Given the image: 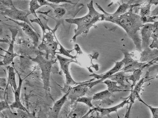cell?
I'll return each instance as SVG.
<instances>
[{
    "instance_id": "7402d4cb",
    "label": "cell",
    "mask_w": 158,
    "mask_h": 118,
    "mask_svg": "<svg viewBox=\"0 0 158 118\" xmlns=\"http://www.w3.org/2000/svg\"><path fill=\"white\" fill-rule=\"evenodd\" d=\"M141 69V68L137 69L133 71L132 74L127 76L128 81L129 80L131 81L132 82L131 86V89H133V86L135 85L137 81L139 80L140 76L142 73Z\"/></svg>"
},
{
    "instance_id": "7c38bea8",
    "label": "cell",
    "mask_w": 158,
    "mask_h": 118,
    "mask_svg": "<svg viewBox=\"0 0 158 118\" xmlns=\"http://www.w3.org/2000/svg\"><path fill=\"white\" fill-rule=\"evenodd\" d=\"M71 87L70 86L66 93L60 99L56 101L54 105L49 111V117L51 118H58L61 108L67 101L68 96Z\"/></svg>"
},
{
    "instance_id": "30bf717a",
    "label": "cell",
    "mask_w": 158,
    "mask_h": 118,
    "mask_svg": "<svg viewBox=\"0 0 158 118\" xmlns=\"http://www.w3.org/2000/svg\"><path fill=\"white\" fill-rule=\"evenodd\" d=\"M152 24H144L140 29L142 50L149 47L152 42L151 38L152 33Z\"/></svg>"
},
{
    "instance_id": "83f0119b",
    "label": "cell",
    "mask_w": 158,
    "mask_h": 118,
    "mask_svg": "<svg viewBox=\"0 0 158 118\" xmlns=\"http://www.w3.org/2000/svg\"><path fill=\"white\" fill-rule=\"evenodd\" d=\"M151 38L152 39V42L156 41L158 38V20L152 24V33Z\"/></svg>"
},
{
    "instance_id": "ac0fdd59",
    "label": "cell",
    "mask_w": 158,
    "mask_h": 118,
    "mask_svg": "<svg viewBox=\"0 0 158 118\" xmlns=\"http://www.w3.org/2000/svg\"><path fill=\"white\" fill-rule=\"evenodd\" d=\"M117 72L116 71L109 72V71L102 74L100 75H98L95 73H93L89 75L90 76L94 77L95 79L97 78L98 79H100L97 81H90L87 83V86L89 88V89L91 88L94 86L99 84L101 83L104 80L108 78L110 76L113 75L114 73Z\"/></svg>"
},
{
    "instance_id": "d6986e66",
    "label": "cell",
    "mask_w": 158,
    "mask_h": 118,
    "mask_svg": "<svg viewBox=\"0 0 158 118\" xmlns=\"http://www.w3.org/2000/svg\"><path fill=\"white\" fill-rule=\"evenodd\" d=\"M101 83H104L106 85L108 90L112 94L116 92L127 91L125 89L129 86L127 85L124 86H117V83L116 81L109 80H107Z\"/></svg>"
},
{
    "instance_id": "cb8c5ba5",
    "label": "cell",
    "mask_w": 158,
    "mask_h": 118,
    "mask_svg": "<svg viewBox=\"0 0 158 118\" xmlns=\"http://www.w3.org/2000/svg\"><path fill=\"white\" fill-rule=\"evenodd\" d=\"M137 92L133 89H131V94L128 97L129 100V106L127 110L125 118L129 117L131 109L132 104L135 102V100L136 98Z\"/></svg>"
},
{
    "instance_id": "4dcf8cb0",
    "label": "cell",
    "mask_w": 158,
    "mask_h": 118,
    "mask_svg": "<svg viewBox=\"0 0 158 118\" xmlns=\"http://www.w3.org/2000/svg\"><path fill=\"white\" fill-rule=\"evenodd\" d=\"M37 1L41 6H49L53 9L56 7V5L54 4L50 3L47 0H37Z\"/></svg>"
},
{
    "instance_id": "1f68e13d",
    "label": "cell",
    "mask_w": 158,
    "mask_h": 118,
    "mask_svg": "<svg viewBox=\"0 0 158 118\" xmlns=\"http://www.w3.org/2000/svg\"><path fill=\"white\" fill-rule=\"evenodd\" d=\"M10 108L9 105L6 100L1 101L0 102V111L1 112L2 110Z\"/></svg>"
},
{
    "instance_id": "f35d334b",
    "label": "cell",
    "mask_w": 158,
    "mask_h": 118,
    "mask_svg": "<svg viewBox=\"0 0 158 118\" xmlns=\"http://www.w3.org/2000/svg\"><path fill=\"white\" fill-rule=\"evenodd\" d=\"M158 69V63L157 64L150 67L148 69L149 72Z\"/></svg>"
},
{
    "instance_id": "8d00e7d4",
    "label": "cell",
    "mask_w": 158,
    "mask_h": 118,
    "mask_svg": "<svg viewBox=\"0 0 158 118\" xmlns=\"http://www.w3.org/2000/svg\"><path fill=\"white\" fill-rule=\"evenodd\" d=\"M147 2H148L152 5L155 6L158 5V0H147Z\"/></svg>"
},
{
    "instance_id": "44dd1931",
    "label": "cell",
    "mask_w": 158,
    "mask_h": 118,
    "mask_svg": "<svg viewBox=\"0 0 158 118\" xmlns=\"http://www.w3.org/2000/svg\"><path fill=\"white\" fill-rule=\"evenodd\" d=\"M125 72L123 71L118 72L114 74H113L108 78L111 80L116 81L117 84L120 85L124 86L125 81L129 83L127 79V76L125 75Z\"/></svg>"
},
{
    "instance_id": "ba28073f",
    "label": "cell",
    "mask_w": 158,
    "mask_h": 118,
    "mask_svg": "<svg viewBox=\"0 0 158 118\" xmlns=\"http://www.w3.org/2000/svg\"><path fill=\"white\" fill-rule=\"evenodd\" d=\"M95 79L94 78L90 80L83 82L75 87L71 88L68 96V98L70 100L71 105L73 104L78 98L85 95L89 89L87 86V83L93 81Z\"/></svg>"
},
{
    "instance_id": "f546056e",
    "label": "cell",
    "mask_w": 158,
    "mask_h": 118,
    "mask_svg": "<svg viewBox=\"0 0 158 118\" xmlns=\"http://www.w3.org/2000/svg\"><path fill=\"white\" fill-rule=\"evenodd\" d=\"M50 3L58 4L60 3H69L73 5H76L77 2H73L70 0H47Z\"/></svg>"
},
{
    "instance_id": "836d02e7",
    "label": "cell",
    "mask_w": 158,
    "mask_h": 118,
    "mask_svg": "<svg viewBox=\"0 0 158 118\" xmlns=\"http://www.w3.org/2000/svg\"><path fill=\"white\" fill-rule=\"evenodd\" d=\"M74 50H75L77 52V55L78 54H83V53L82 52V51L81 50L79 45L77 44H76L75 45L74 48V49L71 50H69V52L70 53Z\"/></svg>"
},
{
    "instance_id": "7a4b0ae2",
    "label": "cell",
    "mask_w": 158,
    "mask_h": 118,
    "mask_svg": "<svg viewBox=\"0 0 158 118\" xmlns=\"http://www.w3.org/2000/svg\"><path fill=\"white\" fill-rule=\"evenodd\" d=\"M89 11L85 16L77 18H68L65 19L68 23L75 24L77 28L74 31V35L71 41L75 42L77 37L81 34L87 35L90 29L92 27H97L95 23L98 21L104 20V14H100L96 10L93 5V1L87 4Z\"/></svg>"
},
{
    "instance_id": "9c48e42d",
    "label": "cell",
    "mask_w": 158,
    "mask_h": 118,
    "mask_svg": "<svg viewBox=\"0 0 158 118\" xmlns=\"http://www.w3.org/2000/svg\"><path fill=\"white\" fill-rule=\"evenodd\" d=\"M5 17L7 19V20L12 21L20 26L25 33L31 40L35 47L38 46L40 38V35L30 25L25 22H19L5 16Z\"/></svg>"
},
{
    "instance_id": "e575fe53",
    "label": "cell",
    "mask_w": 158,
    "mask_h": 118,
    "mask_svg": "<svg viewBox=\"0 0 158 118\" xmlns=\"http://www.w3.org/2000/svg\"><path fill=\"white\" fill-rule=\"evenodd\" d=\"M149 47L152 49L155 48L158 49V38L156 41L152 42Z\"/></svg>"
},
{
    "instance_id": "8992f818",
    "label": "cell",
    "mask_w": 158,
    "mask_h": 118,
    "mask_svg": "<svg viewBox=\"0 0 158 118\" xmlns=\"http://www.w3.org/2000/svg\"><path fill=\"white\" fill-rule=\"evenodd\" d=\"M124 54V57L122 60L124 63L123 67L119 71H123L125 73L133 72L135 69L141 68L147 62H139L133 58V54L129 53L127 51L122 49H121Z\"/></svg>"
},
{
    "instance_id": "9a60e30c",
    "label": "cell",
    "mask_w": 158,
    "mask_h": 118,
    "mask_svg": "<svg viewBox=\"0 0 158 118\" xmlns=\"http://www.w3.org/2000/svg\"><path fill=\"white\" fill-rule=\"evenodd\" d=\"M158 57V49L147 47L140 53L139 61L141 62H148Z\"/></svg>"
},
{
    "instance_id": "4316f807",
    "label": "cell",
    "mask_w": 158,
    "mask_h": 118,
    "mask_svg": "<svg viewBox=\"0 0 158 118\" xmlns=\"http://www.w3.org/2000/svg\"><path fill=\"white\" fill-rule=\"evenodd\" d=\"M93 100V97H81L78 98L76 101L81 103H83L86 104L89 108H94V107L91 103Z\"/></svg>"
},
{
    "instance_id": "603a6c76",
    "label": "cell",
    "mask_w": 158,
    "mask_h": 118,
    "mask_svg": "<svg viewBox=\"0 0 158 118\" xmlns=\"http://www.w3.org/2000/svg\"><path fill=\"white\" fill-rule=\"evenodd\" d=\"M140 5L139 15L140 16H148L150 15L152 5L146 2Z\"/></svg>"
},
{
    "instance_id": "5b68a950",
    "label": "cell",
    "mask_w": 158,
    "mask_h": 118,
    "mask_svg": "<svg viewBox=\"0 0 158 118\" xmlns=\"http://www.w3.org/2000/svg\"><path fill=\"white\" fill-rule=\"evenodd\" d=\"M10 6V8L6 9L4 12H1V14L4 16H6L8 18L13 20H19L27 23L37 32L28 18V16L31 14L30 11L18 9L15 7L12 2Z\"/></svg>"
},
{
    "instance_id": "4fadbf2b",
    "label": "cell",
    "mask_w": 158,
    "mask_h": 118,
    "mask_svg": "<svg viewBox=\"0 0 158 118\" xmlns=\"http://www.w3.org/2000/svg\"><path fill=\"white\" fill-rule=\"evenodd\" d=\"M75 101L72 108V109L69 113L68 117L82 118L87 113L89 107Z\"/></svg>"
},
{
    "instance_id": "ffe728a7",
    "label": "cell",
    "mask_w": 158,
    "mask_h": 118,
    "mask_svg": "<svg viewBox=\"0 0 158 118\" xmlns=\"http://www.w3.org/2000/svg\"><path fill=\"white\" fill-rule=\"evenodd\" d=\"M7 71L8 77L6 88L8 85H10L11 86L13 91L14 92L18 87L15 80L16 73L15 72L14 68L12 66H9L8 67Z\"/></svg>"
},
{
    "instance_id": "d4e9b609",
    "label": "cell",
    "mask_w": 158,
    "mask_h": 118,
    "mask_svg": "<svg viewBox=\"0 0 158 118\" xmlns=\"http://www.w3.org/2000/svg\"><path fill=\"white\" fill-rule=\"evenodd\" d=\"M29 11L32 14L35 18L39 17L37 15L36 11L41 6L39 4L37 0H31L29 3Z\"/></svg>"
},
{
    "instance_id": "d590c367",
    "label": "cell",
    "mask_w": 158,
    "mask_h": 118,
    "mask_svg": "<svg viewBox=\"0 0 158 118\" xmlns=\"http://www.w3.org/2000/svg\"><path fill=\"white\" fill-rule=\"evenodd\" d=\"M150 16H158V5L156 6L153 10L151 11Z\"/></svg>"
},
{
    "instance_id": "277c9868",
    "label": "cell",
    "mask_w": 158,
    "mask_h": 118,
    "mask_svg": "<svg viewBox=\"0 0 158 118\" xmlns=\"http://www.w3.org/2000/svg\"><path fill=\"white\" fill-rule=\"evenodd\" d=\"M29 57L32 61L38 64L41 71V77L44 88L48 90L50 86V78L51 69L53 65L57 60V58L48 60L43 57L41 54L38 55L35 58Z\"/></svg>"
},
{
    "instance_id": "d6a6232c",
    "label": "cell",
    "mask_w": 158,
    "mask_h": 118,
    "mask_svg": "<svg viewBox=\"0 0 158 118\" xmlns=\"http://www.w3.org/2000/svg\"><path fill=\"white\" fill-rule=\"evenodd\" d=\"M158 61V57L152 60L147 63L143 67L142 69L145 67H149L152 65L154 63H156Z\"/></svg>"
},
{
    "instance_id": "2e32d148",
    "label": "cell",
    "mask_w": 158,
    "mask_h": 118,
    "mask_svg": "<svg viewBox=\"0 0 158 118\" xmlns=\"http://www.w3.org/2000/svg\"><path fill=\"white\" fill-rule=\"evenodd\" d=\"M112 94L110 93L108 89L106 90L100 92L94 93L93 97V100H101L99 106L110 105L114 102L110 98V97Z\"/></svg>"
},
{
    "instance_id": "6da1fadb",
    "label": "cell",
    "mask_w": 158,
    "mask_h": 118,
    "mask_svg": "<svg viewBox=\"0 0 158 118\" xmlns=\"http://www.w3.org/2000/svg\"><path fill=\"white\" fill-rule=\"evenodd\" d=\"M97 7L105 16L104 20L115 23L122 27L128 35L132 40L136 50L141 52V39L139 33L143 24L140 19V16L133 12V8H131L126 12L119 15H115L106 12L98 3Z\"/></svg>"
},
{
    "instance_id": "f1b7e54d",
    "label": "cell",
    "mask_w": 158,
    "mask_h": 118,
    "mask_svg": "<svg viewBox=\"0 0 158 118\" xmlns=\"http://www.w3.org/2000/svg\"><path fill=\"white\" fill-rule=\"evenodd\" d=\"M140 19L143 24L148 22H154L158 20L157 16H140Z\"/></svg>"
},
{
    "instance_id": "52a82bcc",
    "label": "cell",
    "mask_w": 158,
    "mask_h": 118,
    "mask_svg": "<svg viewBox=\"0 0 158 118\" xmlns=\"http://www.w3.org/2000/svg\"><path fill=\"white\" fill-rule=\"evenodd\" d=\"M9 30L11 34V40L10 45L7 50L3 49L2 50L6 53L4 55H2L3 57V60L0 62V65H8L13 61L14 58L16 56H20L16 53H14V44L18 32L19 30L16 29L9 28Z\"/></svg>"
},
{
    "instance_id": "74e56055",
    "label": "cell",
    "mask_w": 158,
    "mask_h": 118,
    "mask_svg": "<svg viewBox=\"0 0 158 118\" xmlns=\"http://www.w3.org/2000/svg\"><path fill=\"white\" fill-rule=\"evenodd\" d=\"M6 80L5 78H1L0 79V86L1 87L2 86V87H5V86Z\"/></svg>"
},
{
    "instance_id": "5bb4252c",
    "label": "cell",
    "mask_w": 158,
    "mask_h": 118,
    "mask_svg": "<svg viewBox=\"0 0 158 118\" xmlns=\"http://www.w3.org/2000/svg\"><path fill=\"white\" fill-rule=\"evenodd\" d=\"M130 103L129 100L127 97L123 99V101L120 104L109 108H103L98 106L94 108V111L93 112L95 111H97L100 112L101 116H106L108 117H112L110 115V113L112 112H116L117 113V110L121 108H122L126 104Z\"/></svg>"
},
{
    "instance_id": "484cf974",
    "label": "cell",
    "mask_w": 158,
    "mask_h": 118,
    "mask_svg": "<svg viewBox=\"0 0 158 118\" xmlns=\"http://www.w3.org/2000/svg\"><path fill=\"white\" fill-rule=\"evenodd\" d=\"M136 98L149 108L152 114L153 117L158 118V107H153L147 104L141 99L139 93H137Z\"/></svg>"
},
{
    "instance_id": "3957f363",
    "label": "cell",
    "mask_w": 158,
    "mask_h": 118,
    "mask_svg": "<svg viewBox=\"0 0 158 118\" xmlns=\"http://www.w3.org/2000/svg\"><path fill=\"white\" fill-rule=\"evenodd\" d=\"M31 23H35L40 26L42 32L41 43H48L58 41L56 35V32L61 24L60 20L56 22L55 27L53 29L50 28L48 25V19L46 17L40 15L37 18L30 19Z\"/></svg>"
},
{
    "instance_id": "8fae6325",
    "label": "cell",
    "mask_w": 158,
    "mask_h": 118,
    "mask_svg": "<svg viewBox=\"0 0 158 118\" xmlns=\"http://www.w3.org/2000/svg\"><path fill=\"white\" fill-rule=\"evenodd\" d=\"M18 74L19 79V84L17 89L14 92L15 101L10 105V107L11 108H16L22 110L30 114V113L26 108L22 104L20 100V92L23 79L21 78L19 74Z\"/></svg>"
},
{
    "instance_id": "e0dca14e",
    "label": "cell",
    "mask_w": 158,
    "mask_h": 118,
    "mask_svg": "<svg viewBox=\"0 0 158 118\" xmlns=\"http://www.w3.org/2000/svg\"><path fill=\"white\" fill-rule=\"evenodd\" d=\"M74 62L77 64H80V63L77 61H71L67 62L60 64L61 70L65 74L66 79V84L68 85H78L82 83V82H77L74 81L69 71V65L70 63Z\"/></svg>"
}]
</instances>
